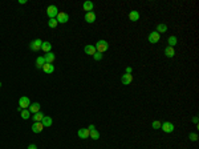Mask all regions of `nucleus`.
<instances>
[{"mask_svg": "<svg viewBox=\"0 0 199 149\" xmlns=\"http://www.w3.org/2000/svg\"><path fill=\"white\" fill-rule=\"evenodd\" d=\"M93 57H94V60H96V61L102 60V53H100V52H96V53L93 55Z\"/></svg>", "mask_w": 199, "mask_h": 149, "instance_id": "nucleus-29", "label": "nucleus"}, {"mask_svg": "<svg viewBox=\"0 0 199 149\" xmlns=\"http://www.w3.org/2000/svg\"><path fill=\"white\" fill-rule=\"evenodd\" d=\"M165 55L167 56V57H174L175 56V51H174V48L172 47H166L165 48Z\"/></svg>", "mask_w": 199, "mask_h": 149, "instance_id": "nucleus-18", "label": "nucleus"}, {"mask_svg": "<svg viewBox=\"0 0 199 149\" xmlns=\"http://www.w3.org/2000/svg\"><path fill=\"white\" fill-rule=\"evenodd\" d=\"M42 71L46 73V75H50V73L54 72V65L53 64H48V63H45L44 64V67H42Z\"/></svg>", "mask_w": 199, "mask_h": 149, "instance_id": "nucleus-14", "label": "nucleus"}, {"mask_svg": "<svg viewBox=\"0 0 199 149\" xmlns=\"http://www.w3.org/2000/svg\"><path fill=\"white\" fill-rule=\"evenodd\" d=\"M56 20H57V23L65 24V23H68L69 15H68V13H65V12H58L57 16H56Z\"/></svg>", "mask_w": 199, "mask_h": 149, "instance_id": "nucleus-6", "label": "nucleus"}, {"mask_svg": "<svg viewBox=\"0 0 199 149\" xmlns=\"http://www.w3.org/2000/svg\"><path fill=\"white\" fill-rule=\"evenodd\" d=\"M94 47H96V51L100 52V53H103V52H106L109 49V44H107L106 40H98Z\"/></svg>", "mask_w": 199, "mask_h": 149, "instance_id": "nucleus-1", "label": "nucleus"}, {"mask_svg": "<svg viewBox=\"0 0 199 149\" xmlns=\"http://www.w3.org/2000/svg\"><path fill=\"white\" fill-rule=\"evenodd\" d=\"M42 119H44V115H42L41 112H37V113L32 115V120H33L34 122H41Z\"/></svg>", "mask_w": 199, "mask_h": 149, "instance_id": "nucleus-22", "label": "nucleus"}, {"mask_svg": "<svg viewBox=\"0 0 199 149\" xmlns=\"http://www.w3.org/2000/svg\"><path fill=\"white\" fill-rule=\"evenodd\" d=\"M58 8L56 7V5H49V7L46 8V15H48V17L49 19H56V16H57L58 13Z\"/></svg>", "mask_w": 199, "mask_h": 149, "instance_id": "nucleus-2", "label": "nucleus"}, {"mask_svg": "<svg viewBox=\"0 0 199 149\" xmlns=\"http://www.w3.org/2000/svg\"><path fill=\"white\" fill-rule=\"evenodd\" d=\"M41 124L44 125V128L50 126L52 125V117H49V116H44V119L41 120Z\"/></svg>", "mask_w": 199, "mask_h": 149, "instance_id": "nucleus-20", "label": "nucleus"}, {"mask_svg": "<svg viewBox=\"0 0 199 149\" xmlns=\"http://www.w3.org/2000/svg\"><path fill=\"white\" fill-rule=\"evenodd\" d=\"M133 72V68H131V67H126V68H125V73H131Z\"/></svg>", "mask_w": 199, "mask_h": 149, "instance_id": "nucleus-31", "label": "nucleus"}, {"mask_svg": "<svg viewBox=\"0 0 199 149\" xmlns=\"http://www.w3.org/2000/svg\"><path fill=\"white\" fill-rule=\"evenodd\" d=\"M93 8H94V4H93L92 1H85V3L82 4V9L86 12H92Z\"/></svg>", "mask_w": 199, "mask_h": 149, "instance_id": "nucleus-17", "label": "nucleus"}, {"mask_svg": "<svg viewBox=\"0 0 199 149\" xmlns=\"http://www.w3.org/2000/svg\"><path fill=\"white\" fill-rule=\"evenodd\" d=\"M192 121H194V124H198V117H194V119H192Z\"/></svg>", "mask_w": 199, "mask_h": 149, "instance_id": "nucleus-35", "label": "nucleus"}, {"mask_svg": "<svg viewBox=\"0 0 199 149\" xmlns=\"http://www.w3.org/2000/svg\"><path fill=\"white\" fill-rule=\"evenodd\" d=\"M29 105H31V100H29V97H27V96H21V97L19 99V107L21 108V109H28Z\"/></svg>", "mask_w": 199, "mask_h": 149, "instance_id": "nucleus-3", "label": "nucleus"}, {"mask_svg": "<svg viewBox=\"0 0 199 149\" xmlns=\"http://www.w3.org/2000/svg\"><path fill=\"white\" fill-rule=\"evenodd\" d=\"M28 149H37V146L34 145V144H31V145L28 146Z\"/></svg>", "mask_w": 199, "mask_h": 149, "instance_id": "nucleus-33", "label": "nucleus"}, {"mask_svg": "<svg viewBox=\"0 0 199 149\" xmlns=\"http://www.w3.org/2000/svg\"><path fill=\"white\" fill-rule=\"evenodd\" d=\"M44 64H45V59H44V56H38V57L36 59V67H37L38 69H42Z\"/></svg>", "mask_w": 199, "mask_h": 149, "instance_id": "nucleus-19", "label": "nucleus"}, {"mask_svg": "<svg viewBox=\"0 0 199 149\" xmlns=\"http://www.w3.org/2000/svg\"><path fill=\"white\" fill-rule=\"evenodd\" d=\"M41 49L44 51L45 53H48V52H50V49H52V44H50L49 41H42Z\"/></svg>", "mask_w": 199, "mask_h": 149, "instance_id": "nucleus-21", "label": "nucleus"}, {"mask_svg": "<svg viewBox=\"0 0 199 149\" xmlns=\"http://www.w3.org/2000/svg\"><path fill=\"white\" fill-rule=\"evenodd\" d=\"M57 20L56 19H49V21H48V27L49 28H56L57 27Z\"/></svg>", "mask_w": 199, "mask_h": 149, "instance_id": "nucleus-27", "label": "nucleus"}, {"mask_svg": "<svg viewBox=\"0 0 199 149\" xmlns=\"http://www.w3.org/2000/svg\"><path fill=\"white\" fill-rule=\"evenodd\" d=\"M188 138H190L191 141H196V140H198V134L196 133H190L188 134Z\"/></svg>", "mask_w": 199, "mask_h": 149, "instance_id": "nucleus-30", "label": "nucleus"}, {"mask_svg": "<svg viewBox=\"0 0 199 149\" xmlns=\"http://www.w3.org/2000/svg\"><path fill=\"white\" fill-rule=\"evenodd\" d=\"M161 125H162V122L158 121V120H155V121H153V124H151V128H153V129H159Z\"/></svg>", "mask_w": 199, "mask_h": 149, "instance_id": "nucleus-28", "label": "nucleus"}, {"mask_svg": "<svg viewBox=\"0 0 199 149\" xmlns=\"http://www.w3.org/2000/svg\"><path fill=\"white\" fill-rule=\"evenodd\" d=\"M29 117H31V112L28 111V109H23V111H21V119L28 120Z\"/></svg>", "mask_w": 199, "mask_h": 149, "instance_id": "nucleus-26", "label": "nucleus"}, {"mask_svg": "<svg viewBox=\"0 0 199 149\" xmlns=\"http://www.w3.org/2000/svg\"><path fill=\"white\" fill-rule=\"evenodd\" d=\"M176 43H178L176 36H170V37L167 39V45L168 47H172V48H174V45H176Z\"/></svg>", "mask_w": 199, "mask_h": 149, "instance_id": "nucleus-24", "label": "nucleus"}, {"mask_svg": "<svg viewBox=\"0 0 199 149\" xmlns=\"http://www.w3.org/2000/svg\"><path fill=\"white\" fill-rule=\"evenodd\" d=\"M139 17H141V15H139L138 11H130V13H129V19H130L131 21H138Z\"/></svg>", "mask_w": 199, "mask_h": 149, "instance_id": "nucleus-16", "label": "nucleus"}, {"mask_svg": "<svg viewBox=\"0 0 199 149\" xmlns=\"http://www.w3.org/2000/svg\"><path fill=\"white\" fill-rule=\"evenodd\" d=\"M41 45H42V40H40V39H36V40H33V41L29 44V48H31L33 52H37V51L41 49Z\"/></svg>", "mask_w": 199, "mask_h": 149, "instance_id": "nucleus-5", "label": "nucleus"}, {"mask_svg": "<svg viewBox=\"0 0 199 149\" xmlns=\"http://www.w3.org/2000/svg\"><path fill=\"white\" fill-rule=\"evenodd\" d=\"M19 4H27V0H19Z\"/></svg>", "mask_w": 199, "mask_h": 149, "instance_id": "nucleus-34", "label": "nucleus"}, {"mask_svg": "<svg viewBox=\"0 0 199 149\" xmlns=\"http://www.w3.org/2000/svg\"><path fill=\"white\" fill-rule=\"evenodd\" d=\"M85 21L86 23H89V24H92V23H94L96 21V13L94 12H86L85 13Z\"/></svg>", "mask_w": 199, "mask_h": 149, "instance_id": "nucleus-9", "label": "nucleus"}, {"mask_svg": "<svg viewBox=\"0 0 199 149\" xmlns=\"http://www.w3.org/2000/svg\"><path fill=\"white\" fill-rule=\"evenodd\" d=\"M28 111L31 112V115H34V113L40 112V104L38 103H32L31 105H29V108H28Z\"/></svg>", "mask_w": 199, "mask_h": 149, "instance_id": "nucleus-12", "label": "nucleus"}, {"mask_svg": "<svg viewBox=\"0 0 199 149\" xmlns=\"http://www.w3.org/2000/svg\"><path fill=\"white\" fill-rule=\"evenodd\" d=\"M89 137H90V138H93V140H98V138H100V133H98V130H96V129L90 130V134H89Z\"/></svg>", "mask_w": 199, "mask_h": 149, "instance_id": "nucleus-25", "label": "nucleus"}, {"mask_svg": "<svg viewBox=\"0 0 199 149\" xmlns=\"http://www.w3.org/2000/svg\"><path fill=\"white\" fill-rule=\"evenodd\" d=\"M42 129H44V125L41 122H33V125H32V132L33 133H40V132H42Z\"/></svg>", "mask_w": 199, "mask_h": 149, "instance_id": "nucleus-11", "label": "nucleus"}, {"mask_svg": "<svg viewBox=\"0 0 199 149\" xmlns=\"http://www.w3.org/2000/svg\"><path fill=\"white\" fill-rule=\"evenodd\" d=\"M44 59H45V63H48V64H53L56 56H54L53 52H48V53L44 55Z\"/></svg>", "mask_w": 199, "mask_h": 149, "instance_id": "nucleus-15", "label": "nucleus"}, {"mask_svg": "<svg viewBox=\"0 0 199 149\" xmlns=\"http://www.w3.org/2000/svg\"><path fill=\"white\" fill-rule=\"evenodd\" d=\"M159 39H161V35L158 33V32H155V31H153V32H150L149 33V43H151V44L158 43L159 41Z\"/></svg>", "mask_w": 199, "mask_h": 149, "instance_id": "nucleus-7", "label": "nucleus"}, {"mask_svg": "<svg viewBox=\"0 0 199 149\" xmlns=\"http://www.w3.org/2000/svg\"><path fill=\"white\" fill-rule=\"evenodd\" d=\"M88 129H89V130H93V129H96V126L93 125V124H90V125L88 126Z\"/></svg>", "mask_w": 199, "mask_h": 149, "instance_id": "nucleus-32", "label": "nucleus"}, {"mask_svg": "<svg viewBox=\"0 0 199 149\" xmlns=\"http://www.w3.org/2000/svg\"><path fill=\"white\" fill-rule=\"evenodd\" d=\"M131 81H133V75H131V73H125V75L121 76V83H122L123 85L131 84Z\"/></svg>", "mask_w": 199, "mask_h": 149, "instance_id": "nucleus-8", "label": "nucleus"}, {"mask_svg": "<svg viewBox=\"0 0 199 149\" xmlns=\"http://www.w3.org/2000/svg\"><path fill=\"white\" fill-rule=\"evenodd\" d=\"M0 88H1V83H0Z\"/></svg>", "mask_w": 199, "mask_h": 149, "instance_id": "nucleus-36", "label": "nucleus"}, {"mask_svg": "<svg viewBox=\"0 0 199 149\" xmlns=\"http://www.w3.org/2000/svg\"><path fill=\"white\" fill-rule=\"evenodd\" d=\"M77 134H78L80 138H88L89 134H90V130H89L88 128H81V129H78Z\"/></svg>", "mask_w": 199, "mask_h": 149, "instance_id": "nucleus-10", "label": "nucleus"}, {"mask_svg": "<svg viewBox=\"0 0 199 149\" xmlns=\"http://www.w3.org/2000/svg\"><path fill=\"white\" fill-rule=\"evenodd\" d=\"M84 51H85V53H86V55H90V56H93V55L97 52V51H96V47L92 45V44H88V45H85Z\"/></svg>", "mask_w": 199, "mask_h": 149, "instance_id": "nucleus-13", "label": "nucleus"}, {"mask_svg": "<svg viewBox=\"0 0 199 149\" xmlns=\"http://www.w3.org/2000/svg\"><path fill=\"white\" fill-rule=\"evenodd\" d=\"M161 129L163 130L165 133H171V132H174V124H172V122H170V121L162 122Z\"/></svg>", "mask_w": 199, "mask_h": 149, "instance_id": "nucleus-4", "label": "nucleus"}, {"mask_svg": "<svg viewBox=\"0 0 199 149\" xmlns=\"http://www.w3.org/2000/svg\"><path fill=\"white\" fill-rule=\"evenodd\" d=\"M155 32H158V33H165V32H167V25L166 24H158L157 25V29H155Z\"/></svg>", "mask_w": 199, "mask_h": 149, "instance_id": "nucleus-23", "label": "nucleus"}]
</instances>
